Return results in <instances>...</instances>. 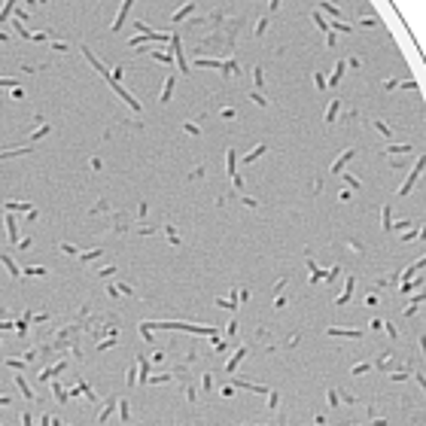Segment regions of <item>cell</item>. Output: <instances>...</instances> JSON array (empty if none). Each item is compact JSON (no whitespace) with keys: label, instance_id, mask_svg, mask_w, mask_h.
Here are the masks:
<instances>
[{"label":"cell","instance_id":"d6986e66","mask_svg":"<svg viewBox=\"0 0 426 426\" xmlns=\"http://www.w3.org/2000/svg\"><path fill=\"white\" fill-rule=\"evenodd\" d=\"M320 7H323V10H326V13H329L332 19H338V16H341V13H338V7H335V4H329V0H323Z\"/></svg>","mask_w":426,"mask_h":426},{"label":"cell","instance_id":"ac0fdd59","mask_svg":"<svg viewBox=\"0 0 426 426\" xmlns=\"http://www.w3.org/2000/svg\"><path fill=\"white\" fill-rule=\"evenodd\" d=\"M311 19H314V25H317V28H320V31H323V34H329V31H332V28H329V25H326V19H323V16H320V13H314V16H311Z\"/></svg>","mask_w":426,"mask_h":426},{"label":"cell","instance_id":"e0dca14e","mask_svg":"<svg viewBox=\"0 0 426 426\" xmlns=\"http://www.w3.org/2000/svg\"><path fill=\"white\" fill-rule=\"evenodd\" d=\"M13 7H16V0H7L4 7H0V22H7L10 19V13H13Z\"/></svg>","mask_w":426,"mask_h":426},{"label":"cell","instance_id":"6da1fadb","mask_svg":"<svg viewBox=\"0 0 426 426\" xmlns=\"http://www.w3.org/2000/svg\"><path fill=\"white\" fill-rule=\"evenodd\" d=\"M83 55H86V61H89V64H92V67H95V70H98L101 76H104V80H110V70H107V67H104V64H101V61L95 58V52H92L89 46H83Z\"/></svg>","mask_w":426,"mask_h":426},{"label":"cell","instance_id":"52a82bcc","mask_svg":"<svg viewBox=\"0 0 426 426\" xmlns=\"http://www.w3.org/2000/svg\"><path fill=\"white\" fill-rule=\"evenodd\" d=\"M4 207H7V213H13V210H25V213H31V210H34L28 201H7Z\"/></svg>","mask_w":426,"mask_h":426},{"label":"cell","instance_id":"ba28073f","mask_svg":"<svg viewBox=\"0 0 426 426\" xmlns=\"http://www.w3.org/2000/svg\"><path fill=\"white\" fill-rule=\"evenodd\" d=\"M192 10H195V4H192V0H189V4H183V7H180V10H177L174 16H171V22H180V19H186V16H189Z\"/></svg>","mask_w":426,"mask_h":426},{"label":"cell","instance_id":"e575fe53","mask_svg":"<svg viewBox=\"0 0 426 426\" xmlns=\"http://www.w3.org/2000/svg\"><path fill=\"white\" fill-rule=\"evenodd\" d=\"M280 7V0H271V10H277Z\"/></svg>","mask_w":426,"mask_h":426},{"label":"cell","instance_id":"44dd1931","mask_svg":"<svg viewBox=\"0 0 426 426\" xmlns=\"http://www.w3.org/2000/svg\"><path fill=\"white\" fill-rule=\"evenodd\" d=\"M165 235H168V241H171V244H180V235H177V228H174V225H168V228H165Z\"/></svg>","mask_w":426,"mask_h":426},{"label":"cell","instance_id":"8992f818","mask_svg":"<svg viewBox=\"0 0 426 426\" xmlns=\"http://www.w3.org/2000/svg\"><path fill=\"white\" fill-rule=\"evenodd\" d=\"M0 262H4V268L10 271V274H13V277H22V271H19V265L13 262V256H0Z\"/></svg>","mask_w":426,"mask_h":426},{"label":"cell","instance_id":"7c38bea8","mask_svg":"<svg viewBox=\"0 0 426 426\" xmlns=\"http://www.w3.org/2000/svg\"><path fill=\"white\" fill-rule=\"evenodd\" d=\"M31 317H34V314H25V317H22V320H19V323H16V326H13V329H16V332H19V335H22V338H25V335H28V320H31Z\"/></svg>","mask_w":426,"mask_h":426},{"label":"cell","instance_id":"9a60e30c","mask_svg":"<svg viewBox=\"0 0 426 426\" xmlns=\"http://www.w3.org/2000/svg\"><path fill=\"white\" fill-rule=\"evenodd\" d=\"M262 152H265V143H259V146L253 149V152H247V156H244V162H247V165H250V162H256V159L262 156Z\"/></svg>","mask_w":426,"mask_h":426},{"label":"cell","instance_id":"5bb4252c","mask_svg":"<svg viewBox=\"0 0 426 426\" xmlns=\"http://www.w3.org/2000/svg\"><path fill=\"white\" fill-rule=\"evenodd\" d=\"M22 274H25V277H43V274H46V268H37V265H31V268H25V271H22Z\"/></svg>","mask_w":426,"mask_h":426},{"label":"cell","instance_id":"8fae6325","mask_svg":"<svg viewBox=\"0 0 426 426\" xmlns=\"http://www.w3.org/2000/svg\"><path fill=\"white\" fill-rule=\"evenodd\" d=\"M52 390H55V399H58L61 405H67V402H70V396L64 393V386H61V383H55V380H52Z\"/></svg>","mask_w":426,"mask_h":426},{"label":"cell","instance_id":"d4e9b609","mask_svg":"<svg viewBox=\"0 0 426 426\" xmlns=\"http://www.w3.org/2000/svg\"><path fill=\"white\" fill-rule=\"evenodd\" d=\"M314 86H317V89H326V86H329L323 73H314Z\"/></svg>","mask_w":426,"mask_h":426},{"label":"cell","instance_id":"277c9868","mask_svg":"<svg viewBox=\"0 0 426 426\" xmlns=\"http://www.w3.org/2000/svg\"><path fill=\"white\" fill-rule=\"evenodd\" d=\"M64 365H67V362H64V359H61V362H55V365H52V368H46V371H43V374H40V380H43V383H46V380H52V377H55V374H58V371H64Z\"/></svg>","mask_w":426,"mask_h":426},{"label":"cell","instance_id":"1f68e13d","mask_svg":"<svg viewBox=\"0 0 426 426\" xmlns=\"http://www.w3.org/2000/svg\"><path fill=\"white\" fill-rule=\"evenodd\" d=\"M31 423H34V417H31V414L25 411V414H22V426H31Z\"/></svg>","mask_w":426,"mask_h":426},{"label":"cell","instance_id":"3957f363","mask_svg":"<svg viewBox=\"0 0 426 426\" xmlns=\"http://www.w3.org/2000/svg\"><path fill=\"white\" fill-rule=\"evenodd\" d=\"M174 83H177L174 76H168V80H165V89H162V95H159V101H162V104H168V101H171V95H174Z\"/></svg>","mask_w":426,"mask_h":426},{"label":"cell","instance_id":"8d00e7d4","mask_svg":"<svg viewBox=\"0 0 426 426\" xmlns=\"http://www.w3.org/2000/svg\"><path fill=\"white\" fill-rule=\"evenodd\" d=\"M37 4H40V7H46V4H49V0H37Z\"/></svg>","mask_w":426,"mask_h":426},{"label":"cell","instance_id":"cb8c5ba5","mask_svg":"<svg viewBox=\"0 0 426 426\" xmlns=\"http://www.w3.org/2000/svg\"><path fill=\"white\" fill-rule=\"evenodd\" d=\"M49 46H52V52H67V49H70V46H67V43H61V40H52Z\"/></svg>","mask_w":426,"mask_h":426},{"label":"cell","instance_id":"4dcf8cb0","mask_svg":"<svg viewBox=\"0 0 426 426\" xmlns=\"http://www.w3.org/2000/svg\"><path fill=\"white\" fill-rule=\"evenodd\" d=\"M116 292H125V295H131V292H134V289H131V286H128V283H119V289H116Z\"/></svg>","mask_w":426,"mask_h":426},{"label":"cell","instance_id":"836d02e7","mask_svg":"<svg viewBox=\"0 0 426 426\" xmlns=\"http://www.w3.org/2000/svg\"><path fill=\"white\" fill-rule=\"evenodd\" d=\"M7 40H10V34H7V31H0V43H7Z\"/></svg>","mask_w":426,"mask_h":426},{"label":"cell","instance_id":"484cf974","mask_svg":"<svg viewBox=\"0 0 426 426\" xmlns=\"http://www.w3.org/2000/svg\"><path fill=\"white\" fill-rule=\"evenodd\" d=\"M183 131H186V134H201V128H198L195 122H186V125H183Z\"/></svg>","mask_w":426,"mask_h":426},{"label":"cell","instance_id":"7402d4cb","mask_svg":"<svg viewBox=\"0 0 426 426\" xmlns=\"http://www.w3.org/2000/svg\"><path fill=\"white\" fill-rule=\"evenodd\" d=\"M152 58L162 61V64H171V61H174V55H168V52H152Z\"/></svg>","mask_w":426,"mask_h":426},{"label":"cell","instance_id":"5b68a950","mask_svg":"<svg viewBox=\"0 0 426 426\" xmlns=\"http://www.w3.org/2000/svg\"><path fill=\"white\" fill-rule=\"evenodd\" d=\"M7 235H10V241H13V244H19V228H16L13 213H7Z\"/></svg>","mask_w":426,"mask_h":426},{"label":"cell","instance_id":"2e32d148","mask_svg":"<svg viewBox=\"0 0 426 426\" xmlns=\"http://www.w3.org/2000/svg\"><path fill=\"white\" fill-rule=\"evenodd\" d=\"M341 76H344V61H338V64H335V73H332V80H329V83H332V86H338V83H341Z\"/></svg>","mask_w":426,"mask_h":426},{"label":"cell","instance_id":"603a6c76","mask_svg":"<svg viewBox=\"0 0 426 426\" xmlns=\"http://www.w3.org/2000/svg\"><path fill=\"white\" fill-rule=\"evenodd\" d=\"M253 83H256V89H262V86H265V80H262V67H256V70H253Z\"/></svg>","mask_w":426,"mask_h":426},{"label":"cell","instance_id":"83f0119b","mask_svg":"<svg viewBox=\"0 0 426 426\" xmlns=\"http://www.w3.org/2000/svg\"><path fill=\"white\" fill-rule=\"evenodd\" d=\"M265 28H268V19H259V22H256V34L262 37V34H265Z\"/></svg>","mask_w":426,"mask_h":426},{"label":"cell","instance_id":"30bf717a","mask_svg":"<svg viewBox=\"0 0 426 426\" xmlns=\"http://www.w3.org/2000/svg\"><path fill=\"white\" fill-rule=\"evenodd\" d=\"M16 386H19V390H22V396H25V399H28V402H31V399H34V393H31V386H28V383H25V377H22V374H19V377H16Z\"/></svg>","mask_w":426,"mask_h":426},{"label":"cell","instance_id":"7a4b0ae2","mask_svg":"<svg viewBox=\"0 0 426 426\" xmlns=\"http://www.w3.org/2000/svg\"><path fill=\"white\" fill-rule=\"evenodd\" d=\"M131 4H134V0H122L119 13H116V22H113V31H119V28H122V22H125V16H128V10H131Z\"/></svg>","mask_w":426,"mask_h":426},{"label":"cell","instance_id":"9c48e42d","mask_svg":"<svg viewBox=\"0 0 426 426\" xmlns=\"http://www.w3.org/2000/svg\"><path fill=\"white\" fill-rule=\"evenodd\" d=\"M350 159H353V149H344V152H341V159H338V162H335V165H332V171H335V174H338V171H341V168H344V165H347V162H350Z\"/></svg>","mask_w":426,"mask_h":426},{"label":"cell","instance_id":"f546056e","mask_svg":"<svg viewBox=\"0 0 426 426\" xmlns=\"http://www.w3.org/2000/svg\"><path fill=\"white\" fill-rule=\"evenodd\" d=\"M113 344H116V338H110V341H101V344H98V350H110Z\"/></svg>","mask_w":426,"mask_h":426},{"label":"cell","instance_id":"74e56055","mask_svg":"<svg viewBox=\"0 0 426 426\" xmlns=\"http://www.w3.org/2000/svg\"><path fill=\"white\" fill-rule=\"evenodd\" d=\"M0 426H4V423H0Z\"/></svg>","mask_w":426,"mask_h":426},{"label":"cell","instance_id":"d6a6232c","mask_svg":"<svg viewBox=\"0 0 426 426\" xmlns=\"http://www.w3.org/2000/svg\"><path fill=\"white\" fill-rule=\"evenodd\" d=\"M0 86H19L16 80H0Z\"/></svg>","mask_w":426,"mask_h":426},{"label":"cell","instance_id":"4fadbf2b","mask_svg":"<svg viewBox=\"0 0 426 426\" xmlns=\"http://www.w3.org/2000/svg\"><path fill=\"white\" fill-rule=\"evenodd\" d=\"M338 107H341V101H332V104H329V110H326V122H329V125L335 122V116H338Z\"/></svg>","mask_w":426,"mask_h":426},{"label":"cell","instance_id":"ffe728a7","mask_svg":"<svg viewBox=\"0 0 426 426\" xmlns=\"http://www.w3.org/2000/svg\"><path fill=\"white\" fill-rule=\"evenodd\" d=\"M98 256H101V250H86V253H80V259H83V262H95Z\"/></svg>","mask_w":426,"mask_h":426},{"label":"cell","instance_id":"f1b7e54d","mask_svg":"<svg viewBox=\"0 0 426 426\" xmlns=\"http://www.w3.org/2000/svg\"><path fill=\"white\" fill-rule=\"evenodd\" d=\"M61 253H67V256H76V247H73V244H61Z\"/></svg>","mask_w":426,"mask_h":426},{"label":"cell","instance_id":"d590c367","mask_svg":"<svg viewBox=\"0 0 426 426\" xmlns=\"http://www.w3.org/2000/svg\"><path fill=\"white\" fill-rule=\"evenodd\" d=\"M0 405H10V399H7V396H0Z\"/></svg>","mask_w":426,"mask_h":426},{"label":"cell","instance_id":"4316f807","mask_svg":"<svg viewBox=\"0 0 426 426\" xmlns=\"http://www.w3.org/2000/svg\"><path fill=\"white\" fill-rule=\"evenodd\" d=\"M43 134H49V125H40V128H37V131H34V134H31V137H34V140H40V137H43Z\"/></svg>","mask_w":426,"mask_h":426}]
</instances>
